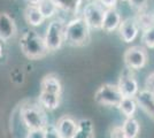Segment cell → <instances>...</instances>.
<instances>
[{"mask_svg": "<svg viewBox=\"0 0 154 138\" xmlns=\"http://www.w3.org/2000/svg\"><path fill=\"white\" fill-rule=\"evenodd\" d=\"M122 94L117 84H103L94 94V101L101 106H109V107H119Z\"/></svg>", "mask_w": 154, "mask_h": 138, "instance_id": "cell-5", "label": "cell"}, {"mask_svg": "<svg viewBox=\"0 0 154 138\" xmlns=\"http://www.w3.org/2000/svg\"><path fill=\"white\" fill-rule=\"evenodd\" d=\"M91 29L83 16H78L64 24V41L75 47L88 45L91 39Z\"/></svg>", "mask_w": 154, "mask_h": 138, "instance_id": "cell-1", "label": "cell"}, {"mask_svg": "<svg viewBox=\"0 0 154 138\" xmlns=\"http://www.w3.org/2000/svg\"><path fill=\"white\" fill-rule=\"evenodd\" d=\"M122 129L128 138H137L139 130H140V127L136 118H127V120L123 122Z\"/></svg>", "mask_w": 154, "mask_h": 138, "instance_id": "cell-19", "label": "cell"}, {"mask_svg": "<svg viewBox=\"0 0 154 138\" xmlns=\"http://www.w3.org/2000/svg\"><path fill=\"white\" fill-rule=\"evenodd\" d=\"M109 138H128L123 131L122 125H116L113 127L112 130L109 132Z\"/></svg>", "mask_w": 154, "mask_h": 138, "instance_id": "cell-26", "label": "cell"}, {"mask_svg": "<svg viewBox=\"0 0 154 138\" xmlns=\"http://www.w3.org/2000/svg\"><path fill=\"white\" fill-rule=\"evenodd\" d=\"M64 21L62 19H54L50 22L44 36L46 46L50 52H55L61 48L64 41Z\"/></svg>", "mask_w": 154, "mask_h": 138, "instance_id": "cell-4", "label": "cell"}, {"mask_svg": "<svg viewBox=\"0 0 154 138\" xmlns=\"http://www.w3.org/2000/svg\"><path fill=\"white\" fill-rule=\"evenodd\" d=\"M117 86L123 98H135L136 94L139 91L138 83L136 81L135 76L132 75V70L129 68H125L122 72Z\"/></svg>", "mask_w": 154, "mask_h": 138, "instance_id": "cell-8", "label": "cell"}, {"mask_svg": "<svg viewBox=\"0 0 154 138\" xmlns=\"http://www.w3.org/2000/svg\"><path fill=\"white\" fill-rule=\"evenodd\" d=\"M117 29H119L121 39L128 44L132 43L139 33V28H138V24L136 22L135 17H128L125 20L121 21Z\"/></svg>", "mask_w": 154, "mask_h": 138, "instance_id": "cell-10", "label": "cell"}, {"mask_svg": "<svg viewBox=\"0 0 154 138\" xmlns=\"http://www.w3.org/2000/svg\"><path fill=\"white\" fill-rule=\"evenodd\" d=\"M58 6L59 11H63L67 13H77L83 0H53Z\"/></svg>", "mask_w": 154, "mask_h": 138, "instance_id": "cell-20", "label": "cell"}, {"mask_svg": "<svg viewBox=\"0 0 154 138\" xmlns=\"http://www.w3.org/2000/svg\"><path fill=\"white\" fill-rule=\"evenodd\" d=\"M121 15L116 11V8L114 9H106L105 11V15H103V26H101V30H103L105 32H113L117 30V28L121 23Z\"/></svg>", "mask_w": 154, "mask_h": 138, "instance_id": "cell-13", "label": "cell"}, {"mask_svg": "<svg viewBox=\"0 0 154 138\" xmlns=\"http://www.w3.org/2000/svg\"><path fill=\"white\" fill-rule=\"evenodd\" d=\"M26 2L29 5H38L39 2H40V0H26Z\"/></svg>", "mask_w": 154, "mask_h": 138, "instance_id": "cell-30", "label": "cell"}, {"mask_svg": "<svg viewBox=\"0 0 154 138\" xmlns=\"http://www.w3.org/2000/svg\"><path fill=\"white\" fill-rule=\"evenodd\" d=\"M2 54H4V48H2V43L0 40V58L2 57Z\"/></svg>", "mask_w": 154, "mask_h": 138, "instance_id": "cell-31", "label": "cell"}, {"mask_svg": "<svg viewBox=\"0 0 154 138\" xmlns=\"http://www.w3.org/2000/svg\"><path fill=\"white\" fill-rule=\"evenodd\" d=\"M105 11L106 9L97 0L89 1V4L85 5L83 11V19L88 23V26H90V29L101 30Z\"/></svg>", "mask_w": 154, "mask_h": 138, "instance_id": "cell-6", "label": "cell"}, {"mask_svg": "<svg viewBox=\"0 0 154 138\" xmlns=\"http://www.w3.org/2000/svg\"><path fill=\"white\" fill-rule=\"evenodd\" d=\"M129 6L131 7L136 12H144L148 7L149 0H128Z\"/></svg>", "mask_w": 154, "mask_h": 138, "instance_id": "cell-24", "label": "cell"}, {"mask_svg": "<svg viewBox=\"0 0 154 138\" xmlns=\"http://www.w3.org/2000/svg\"><path fill=\"white\" fill-rule=\"evenodd\" d=\"M37 6H38L40 13L43 14V16L45 17V20L52 19L59 12L58 6L55 5V2L53 0H40V2Z\"/></svg>", "mask_w": 154, "mask_h": 138, "instance_id": "cell-18", "label": "cell"}, {"mask_svg": "<svg viewBox=\"0 0 154 138\" xmlns=\"http://www.w3.org/2000/svg\"><path fill=\"white\" fill-rule=\"evenodd\" d=\"M105 9H114L117 6V0H97Z\"/></svg>", "mask_w": 154, "mask_h": 138, "instance_id": "cell-28", "label": "cell"}, {"mask_svg": "<svg viewBox=\"0 0 154 138\" xmlns=\"http://www.w3.org/2000/svg\"><path fill=\"white\" fill-rule=\"evenodd\" d=\"M57 129L62 138H74L77 131V122L69 115H63L57 122Z\"/></svg>", "mask_w": 154, "mask_h": 138, "instance_id": "cell-12", "label": "cell"}, {"mask_svg": "<svg viewBox=\"0 0 154 138\" xmlns=\"http://www.w3.org/2000/svg\"><path fill=\"white\" fill-rule=\"evenodd\" d=\"M137 101L135 98H122L119 108L127 118H134L137 111Z\"/></svg>", "mask_w": 154, "mask_h": 138, "instance_id": "cell-21", "label": "cell"}, {"mask_svg": "<svg viewBox=\"0 0 154 138\" xmlns=\"http://www.w3.org/2000/svg\"><path fill=\"white\" fill-rule=\"evenodd\" d=\"M44 130H45V138H62L54 124H47Z\"/></svg>", "mask_w": 154, "mask_h": 138, "instance_id": "cell-25", "label": "cell"}, {"mask_svg": "<svg viewBox=\"0 0 154 138\" xmlns=\"http://www.w3.org/2000/svg\"><path fill=\"white\" fill-rule=\"evenodd\" d=\"M17 28L14 19L6 12L0 13V40L8 41L16 36Z\"/></svg>", "mask_w": 154, "mask_h": 138, "instance_id": "cell-9", "label": "cell"}, {"mask_svg": "<svg viewBox=\"0 0 154 138\" xmlns=\"http://www.w3.org/2000/svg\"><path fill=\"white\" fill-rule=\"evenodd\" d=\"M145 86H146L147 90L154 92V72H151V74L147 76L146 82H145Z\"/></svg>", "mask_w": 154, "mask_h": 138, "instance_id": "cell-29", "label": "cell"}, {"mask_svg": "<svg viewBox=\"0 0 154 138\" xmlns=\"http://www.w3.org/2000/svg\"><path fill=\"white\" fill-rule=\"evenodd\" d=\"M26 138H45L44 129H30L26 133Z\"/></svg>", "mask_w": 154, "mask_h": 138, "instance_id": "cell-27", "label": "cell"}, {"mask_svg": "<svg viewBox=\"0 0 154 138\" xmlns=\"http://www.w3.org/2000/svg\"><path fill=\"white\" fill-rule=\"evenodd\" d=\"M21 51L30 60H38L45 58L50 53L45 39L35 30H28L21 36L20 39Z\"/></svg>", "mask_w": 154, "mask_h": 138, "instance_id": "cell-2", "label": "cell"}, {"mask_svg": "<svg viewBox=\"0 0 154 138\" xmlns=\"http://www.w3.org/2000/svg\"><path fill=\"white\" fill-rule=\"evenodd\" d=\"M122 1H128V0H122Z\"/></svg>", "mask_w": 154, "mask_h": 138, "instance_id": "cell-33", "label": "cell"}, {"mask_svg": "<svg viewBox=\"0 0 154 138\" xmlns=\"http://www.w3.org/2000/svg\"><path fill=\"white\" fill-rule=\"evenodd\" d=\"M40 91L47 92V93H54L61 96L62 85L61 82L55 75H47L40 82Z\"/></svg>", "mask_w": 154, "mask_h": 138, "instance_id": "cell-14", "label": "cell"}, {"mask_svg": "<svg viewBox=\"0 0 154 138\" xmlns=\"http://www.w3.org/2000/svg\"><path fill=\"white\" fill-rule=\"evenodd\" d=\"M135 99L137 101V105L140 106L144 112L154 120V92L149 91L147 89L141 90L138 91Z\"/></svg>", "mask_w": 154, "mask_h": 138, "instance_id": "cell-11", "label": "cell"}, {"mask_svg": "<svg viewBox=\"0 0 154 138\" xmlns=\"http://www.w3.org/2000/svg\"><path fill=\"white\" fill-rule=\"evenodd\" d=\"M124 63L131 70H138L146 66L148 60L147 52L141 46H131L124 52Z\"/></svg>", "mask_w": 154, "mask_h": 138, "instance_id": "cell-7", "label": "cell"}, {"mask_svg": "<svg viewBox=\"0 0 154 138\" xmlns=\"http://www.w3.org/2000/svg\"><path fill=\"white\" fill-rule=\"evenodd\" d=\"M141 41H143V44H144L145 47L154 48V26L143 30Z\"/></svg>", "mask_w": 154, "mask_h": 138, "instance_id": "cell-23", "label": "cell"}, {"mask_svg": "<svg viewBox=\"0 0 154 138\" xmlns=\"http://www.w3.org/2000/svg\"><path fill=\"white\" fill-rule=\"evenodd\" d=\"M20 115L26 127L30 129H45L48 124L46 111L39 103H26L19 107Z\"/></svg>", "mask_w": 154, "mask_h": 138, "instance_id": "cell-3", "label": "cell"}, {"mask_svg": "<svg viewBox=\"0 0 154 138\" xmlns=\"http://www.w3.org/2000/svg\"><path fill=\"white\" fill-rule=\"evenodd\" d=\"M88 1H94V0H88Z\"/></svg>", "mask_w": 154, "mask_h": 138, "instance_id": "cell-32", "label": "cell"}, {"mask_svg": "<svg viewBox=\"0 0 154 138\" xmlns=\"http://www.w3.org/2000/svg\"><path fill=\"white\" fill-rule=\"evenodd\" d=\"M136 22L138 24L139 30H145L149 26H154V15L152 13H146L144 12H139L135 17Z\"/></svg>", "mask_w": 154, "mask_h": 138, "instance_id": "cell-22", "label": "cell"}, {"mask_svg": "<svg viewBox=\"0 0 154 138\" xmlns=\"http://www.w3.org/2000/svg\"><path fill=\"white\" fill-rule=\"evenodd\" d=\"M74 138H94V127L90 118L77 122V131Z\"/></svg>", "mask_w": 154, "mask_h": 138, "instance_id": "cell-17", "label": "cell"}, {"mask_svg": "<svg viewBox=\"0 0 154 138\" xmlns=\"http://www.w3.org/2000/svg\"><path fill=\"white\" fill-rule=\"evenodd\" d=\"M60 98H61V96H59V94L40 91L38 97V103L45 111H54L60 105Z\"/></svg>", "mask_w": 154, "mask_h": 138, "instance_id": "cell-16", "label": "cell"}, {"mask_svg": "<svg viewBox=\"0 0 154 138\" xmlns=\"http://www.w3.org/2000/svg\"><path fill=\"white\" fill-rule=\"evenodd\" d=\"M24 17H26V23L33 28L42 26L45 21V17L40 13L37 5H28L24 9Z\"/></svg>", "mask_w": 154, "mask_h": 138, "instance_id": "cell-15", "label": "cell"}]
</instances>
